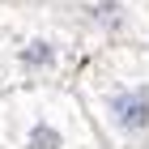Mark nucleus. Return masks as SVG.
I'll list each match as a JSON object with an SVG mask.
<instances>
[{
    "label": "nucleus",
    "mask_w": 149,
    "mask_h": 149,
    "mask_svg": "<svg viewBox=\"0 0 149 149\" xmlns=\"http://www.w3.org/2000/svg\"><path fill=\"white\" fill-rule=\"evenodd\" d=\"M90 43L60 0L43 4H0V90L72 85Z\"/></svg>",
    "instance_id": "obj_1"
},
{
    "label": "nucleus",
    "mask_w": 149,
    "mask_h": 149,
    "mask_svg": "<svg viewBox=\"0 0 149 149\" xmlns=\"http://www.w3.org/2000/svg\"><path fill=\"white\" fill-rule=\"evenodd\" d=\"M102 149H149V47H102L72 77Z\"/></svg>",
    "instance_id": "obj_2"
},
{
    "label": "nucleus",
    "mask_w": 149,
    "mask_h": 149,
    "mask_svg": "<svg viewBox=\"0 0 149 149\" xmlns=\"http://www.w3.org/2000/svg\"><path fill=\"white\" fill-rule=\"evenodd\" d=\"M0 149H102L72 85L0 90Z\"/></svg>",
    "instance_id": "obj_3"
},
{
    "label": "nucleus",
    "mask_w": 149,
    "mask_h": 149,
    "mask_svg": "<svg viewBox=\"0 0 149 149\" xmlns=\"http://www.w3.org/2000/svg\"><path fill=\"white\" fill-rule=\"evenodd\" d=\"M90 51L102 47H149V0H60Z\"/></svg>",
    "instance_id": "obj_4"
},
{
    "label": "nucleus",
    "mask_w": 149,
    "mask_h": 149,
    "mask_svg": "<svg viewBox=\"0 0 149 149\" xmlns=\"http://www.w3.org/2000/svg\"><path fill=\"white\" fill-rule=\"evenodd\" d=\"M0 4H43V0H0Z\"/></svg>",
    "instance_id": "obj_5"
}]
</instances>
